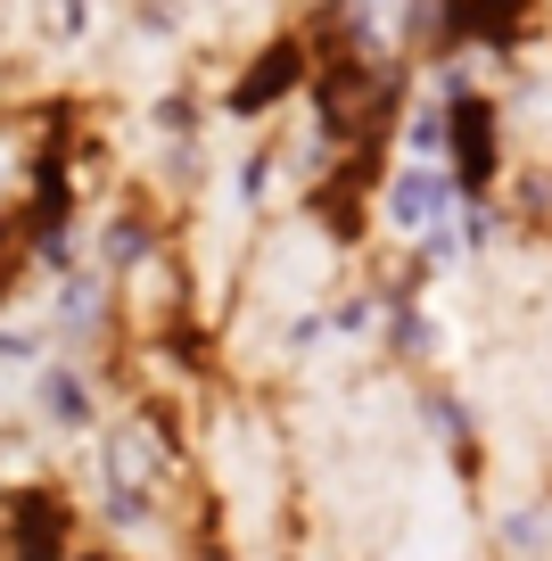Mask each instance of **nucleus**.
I'll use <instances>...</instances> for the list:
<instances>
[{"instance_id": "20e7f679", "label": "nucleus", "mask_w": 552, "mask_h": 561, "mask_svg": "<svg viewBox=\"0 0 552 561\" xmlns=\"http://www.w3.org/2000/svg\"><path fill=\"white\" fill-rule=\"evenodd\" d=\"M371 182H380V149H355V158L313 191V215H322L338 240H355V231H363V191H371Z\"/></svg>"}, {"instance_id": "f03ea898", "label": "nucleus", "mask_w": 552, "mask_h": 561, "mask_svg": "<svg viewBox=\"0 0 552 561\" xmlns=\"http://www.w3.org/2000/svg\"><path fill=\"white\" fill-rule=\"evenodd\" d=\"M446 149H453V182H462V191H486V182H495V100H479V91L453 83Z\"/></svg>"}, {"instance_id": "7ed1b4c3", "label": "nucleus", "mask_w": 552, "mask_h": 561, "mask_svg": "<svg viewBox=\"0 0 552 561\" xmlns=\"http://www.w3.org/2000/svg\"><path fill=\"white\" fill-rule=\"evenodd\" d=\"M306 75H313L306 42H297V34H280V42H264V50L248 58V75L231 83V107H240V116H256V107H280L297 83H306Z\"/></svg>"}, {"instance_id": "39448f33", "label": "nucleus", "mask_w": 552, "mask_h": 561, "mask_svg": "<svg viewBox=\"0 0 552 561\" xmlns=\"http://www.w3.org/2000/svg\"><path fill=\"white\" fill-rule=\"evenodd\" d=\"M437 207H446V182H437V174H404L396 191H388V215H396L404 231H413V224H429Z\"/></svg>"}, {"instance_id": "f257e3e1", "label": "nucleus", "mask_w": 552, "mask_h": 561, "mask_svg": "<svg viewBox=\"0 0 552 561\" xmlns=\"http://www.w3.org/2000/svg\"><path fill=\"white\" fill-rule=\"evenodd\" d=\"M0 545L9 561H67L74 553V495L50 479H25V488L0 495Z\"/></svg>"}, {"instance_id": "423d86ee", "label": "nucleus", "mask_w": 552, "mask_h": 561, "mask_svg": "<svg viewBox=\"0 0 552 561\" xmlns=\"http://www.w3.org/2000/svg\"><path fill=\"white\" fill-rule=\"evenodd\" d=\"M42 397H50V413H58V421H83V413H91V404H83V380H67V371H58Z\"/></svg>"}]
</instances>
